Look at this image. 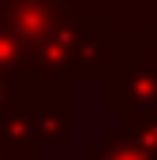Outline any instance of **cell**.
Returning <instances> with one entry per match:
<instances>
[{
  "instance_id": "1",
  "label": "cell",
  "mask_w": 157,
  "mask_h": 160,
  "mask_svg": "<svg viewBox=\"0 0 157 160\" xmlns=\"http://www.w3.org/2000/svg\"><path fill=\"white\" fill-rule=\"evenodd\" d=\"M15 104L34 119L38 145H68L71 142V104H68V82L60 78H19Z\"/></svg>"
},
{
  "instance_id": "2",
  "label": "cell",
  "mask_w": 157,
  "mask_h": 160,
  "mask_svg": "<svg viewBox=\"0 0 157 160\" xmlns=\"http://www.w3.org/2000/svg\"><path fill=\"white\" fill-rule=\"evenodd\" d=\"M109 112L116 116H157V56H135L109 75L105 93Z\"/></svg>"
},
{
  "instance_id": "3",
  "label": "cell",
  "mask_w": 157,
  "mask_h": 160,
  "mask_svg": "<svg viewBox=\"0 0 157 160\" xmlns=\"http://www.w3.org/2000/svg\"><path fill=\"white\" fill-rule=\"evenodd\" d=\"M0 153H4V160H34L38 157V130H34V119H30L19 104L0 119Z\"/></svg>"
},
{
  "instance_id": "4",
  "label": "cell",
  "mask_w": 157,
  "mask_h": 160,
  "mask_svg": "<svg viewBox=\"0 0 157 160\" xmlns=\"http://www.w3.org/2000/svg\"><path fill=\"white\" fill-rule=\"evenodd\" d=\"M82 160H157V157H154V153H146V149H138L127 134H112V138L90 145Z\"/></svg>"
},
{
  "instance_id": "5",
  "label": "cell",
  "mask_w": 157,
  "mask_h": 160,
  "mask_svg": "<svg viewBox=\"0 0 157 160\" xmlns=\"http://www.w3.org/2000/svg\"><path fill=\"white\" fill-rule=\"evenodd\" d=\"M123 134L138 149H146V153L157 157V116H127L123 119Z\"/></svg>"
},
{
  "instance_id": "6",
  "label": "cell",
  "mask_w": 157,
  "mask_h": 160,
  "mask_svg": "<svg viewBox=\"0 0 157 160\" xmlns=\"http://www.w3.org/2000/svg\"><path fill=\"white\" fill-rule=\"evenodd\" d=\"M15 97H19V78H8L0 75V119L15 108Z\"/></svg>"
},
{
  "instance_id": "7",
  "label": "cell",
  "mask_w": 157,
  "mask_h": 160,
  "mask_svg": "<svg viewBox=\"0 0 157 160\" xmlns=\"http://www.w3.org/2000/svg\"><path fill=\"white\" fill-rule=\"evenodd\" d=\"M150 52L157 56V30H154V38H150Z\"/></svg>"
},
{
  "instance_id": "8",
  "label": "cell",
  "mask_w": 157,
  "mask_h": 160,
  "mask_svg": "<svg viewBox=\"0 0 157 160\" xmlns=\"http://www.w3.org/2000/svg\"><path fill=\"white\" fill-rule=\"evenodd\" d=\"M0 160H4V153H0Z\"/></svg>"
}]
</instances>
